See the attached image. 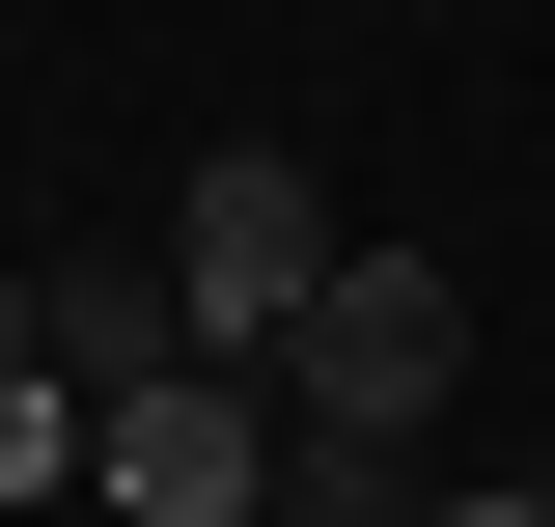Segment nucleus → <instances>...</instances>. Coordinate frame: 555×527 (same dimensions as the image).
<instances>
[{"instance_id":"obj_5","label":"nucleus","mask_w":555,"mask_h":527,"mask_svg":"<svg viewBox=\"0 0 555 527\" xmlns=\"http://www.w3.org/2000/svg\"><path fill=\"white\" fill-rule=\"evenodd\" d=\"M250 527H361V472H278V500H250Z\"/></svg>"},{"instance_id":"obj_3","label":"nucleus","mask_w":555,"mask_h":527,"mask_svg":"<svg viewBox=\"0 0 555 527\" xmlns=\"http://www.w3.org/2000/svg\"><path fill=\"white\" fill-rule=\"evenodd\" d=\"M278 472H306V445H278V389H222V361H167V389L83 416V500H112V527H250Z\"/></svg>"},{"instance_id":"obj_1","label":"nucleus","mask_w":555,"mask_h":527,"mask_svg":"<svg viewBox=\"0 0 555 527\" xmlns=\"http://www.w3.org/2000/svg\"><path fill=\"white\" fill-rule=\"evenodd\" d=\"M444 389H473V278H444V250H334V278H306V333H278V445H306V472L389 500V445Z\"/></svg>"},{"instance_id":"obj_4","label":"nucleus","mask_w":555,"mask_h":527,"mask_svg":"<svg viewBox=\"0 0 555 527\" xmlns=\"http://www.w3.org/2000/svg\"><path fill=\"white\" fill-rule=\"evenodd\" d=\"M0 500H83V389L56 361H0Z\"/></svg>"},{"instance_id":"obj_7","label":"nucleus","mask_w":555,"mask_h":527,"mask_svg":"<svg viewBox=\"0 0 555 527\" xmlns=\"http://www.w3.org/2000/svg\"><path fill=\"white\" fill-rule=\"evenodd\" d=\"M0 361H28V250H0Z\"/></svg>"},{"instance_id":"obj_6","label":"nucleus","mask_w":555,"mask_h":527,"mask_svg":"<svg viewBox=\"0 0 555 527\" xmlns=\"http://www.w3.org/2000/svg\"><path fill=\"white\" fill-rule=\"evenodd\" d=\"M416 527H555V500H528V472H473V500H416Z\"/></svg>"},{"instance_id":"obj_2","label":"nucleus","mask_w":555,"mask_h":527,"mask_svg":"<svg viewBox=\"0 0 555 527\" xmlns=\"http://www.w3.org/2000/svg\"><path fill=\"white\" fill-rule=\"evenodd\" d=\"M361 222L306 195V139H222L195 195H167V306H195V361H278V333H306V278H334Z\"/></svg>"}]
</instances>
